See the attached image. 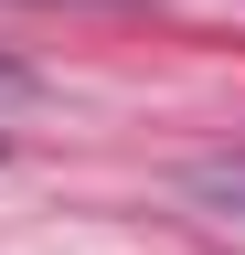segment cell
I'll list each match as a JSON object with an SVG mask.
<instances>
[{
	"label": "cell",
	"instance_id": "cell-1",
	"mask_svg": "<svg viewBox=\"0 0 245 255\" xmlns=\"http://www.w3.org/2000/svg\"><path fill=\"white\" fill-rule=\"evenodd\" d=\"M181 191H192L203 213L245 223V149H224V159H192V170H181Z\"/></svg>",
	"mask_w": 245,
	"mask_h": 255
},
{
	"label": "cell",
	"instance_id": "cell-2",
	"mask_svg": "<svg viewBox=\"0 0 245 255\" xmlns=\"http://www.w3.org/2000/svg\"><path fill=\"white\" fill-rule=\"evenodd\" d=\"M11 85H21V64H11V53H0V96H11Z\"/></svg>",
	"mask_w": 245,
	"mask_h": 255
}]
</instances>
